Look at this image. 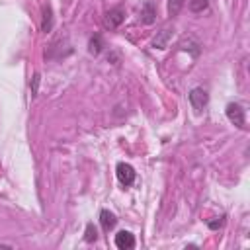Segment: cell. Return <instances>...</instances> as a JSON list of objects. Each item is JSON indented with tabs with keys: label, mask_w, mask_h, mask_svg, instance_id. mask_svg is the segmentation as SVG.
Returning a JSON list of instances; mask_svg holds the SVG:
<instances>
[{
	"label": "cell",
	"mask_w": 250,
	"mask_h": 250,
	"mask_svg": "<svg viewBox=\"0 0 250 250\" xmlns=\"http://www.w3.org/2000/svg\"><path fill=\"white\" fill-rule=\"evenodd\" d=\"M227 117L232 125H236L238 129L246 127V119H244V109L240 104H229L227 105Z\"/></svg>",
	"instance_id": "obj_1"
},
{
	"label": "cell",
	"mask_w": 250,
	"mask_h": 250,
	"mask_svg": "<svg viewBox=\"0 0 250 250\" xmlns=\"http://www.w3.org/2000/svg\"><path fill=\"white\" fill-rule=\"evenodd\" d=\"M223 223H225V217H219V221H209V223H207V227L215 230V229H219V227H223Z\"/></svg>",
	"instance_id": "obj_15"
},
{
	"label": "cell",
	"mask_w": 250,
	"mask_h": 250,
	"mask_svg": "<svg viewBox=\"0 0 250 250\" xmlns=\"http://www.w3.org/2000/svg\"><path fill=\"white\" fill-rule=\"evenodd\" d=\"M96 238H98V230H96V227L92 223H88L86 225V236H84V240L86 242H94Z\"/></svg>",
	"instance_id": "obj_12"
},
{
	"label": "cell",
	"mask_w": 250,
	"mask_h": 250,
	"mask_svg": "<svg viewBox=\"0 0 250 250\" xmlns=\"http://www.w3.org/2000/svg\"><path fill=\"white\" fill-rule=\"evenodd\" d=\"M100 223H102L104 230H109V229H113V227H115L117 219H115V215H113V213H109L107 209H102V211H100Z\"/></svg>",
	"instance_id": "obj_9"
},
{
	"label": "cell",
	"mask_w": 250,
	"mask_h": 250,
	"mask_svg": "<svg viewBox=\"0 0 250 250\" xmlns=\"http://www.w3.org/2000/svg\"><path fill=\"white\" fill-rule=\"evenodd\" d=\"M39 80H41V78H39V74H33V80H31V84H29V86H31V96H37Z\"/></svg>",
	"instance_id": "obj_14"
},
{
	"label": "cell",
	"mask_w": 250,
	"mask_h": 250,
	"mask_svg": "<svg viewBox=\"0 0 250 250\" xmlns=\"http://www.w3.org/2000/svg\"><path fill=\"white\" fill-rule=\"evenodd\" d=\"M207 102H209V94H207V90H203V88H191V92H189V104H191V107L195 109V111H201L205 105H207Z\"/></svg>",
	"instance_id": "obj_3"
},
{
	"label": "cell",
	"mask_w": 250,
	"mask_h": 250,
	"mask_svg": "<svg viewBox=\"0 0 250 250\" xmlns=\"http://www.w3.org/2000/svg\"><path fill=\"white\" fill-rule=\"evenodd\" d=\"M182 6H184V0H168V14L170 16H176Z\"/></svg>",
	"instance_id": "obj_13"
},
{
	"label": "cell",
	"mask_w": 250,
	"mask_h": 250,
	"mask_svg": "<svg viewBox=\"0 0 250 250\" xmlns=\"http://www.w3.org/2000/svg\"><path fill=\"white\" fill-rule=\"evenodd\" d=\"M53 29V10L49 4L43 6V20H41V31L43 33H49Z\"/></svg>",
	"instance_id": "obj_7"
},
{
	"label": "cell",
	"mask_w": 250,
	"mask_h": 250,
	"mask_svg": "<svg viewBox=\"0 0 250 250\" xmlns=\"http://www.w3.org/2000/svg\"><path fill=\"white\" fill-rule=\"evenodd\" d=\"M123 20H125V10H123L121 6H115V8H111V10L105 14V23H107L109 27H119V25L123 23Z\"/></svg>",
	"instance_id": "obj_4"
},
{
	"label": "cell",
	"mask_w": 250,
	"mask_h": 250,
	"mask_svg": "<svg viewBox=\"0 0 250 250\" xmlns=\"http://www.w3.org/2000/svg\"><path fill=\"white\" fill-rule=\"evenodd\" d=\"M102 49H104V39H102V35H100V33L92 35L90 41H88V51H90L92 55H100Z\"/></svg>",
	"instance_id": "obj_10"
},
{
	"label": "cell",
	"mask_w": 250,
	"mask_h": 250,
	"mask_svg": "<svg viewBox=\"0 0 250 250\" xmlns=\"http://www.w3.org/2000/svg\"><path fill=\"white\" fill-rule=\"evenodd\" d=\"M115 174H117L119 184H123V186H131L135 182V176H137L135 168L131 164H127V162H119L117 168H115Z\"/></svg>",
	"instance_id": "obj_2"
},
{
	"label": "cell",
	"mask_w": 250,
	"mask_h": 250,
	"mask_svg": "<svg viewBox=\"0 0 250 250\" xmlns=\"http://www.w3.org/2000/svg\"><path fill=\"white\" fill-rule=\"evenodd\" d=\"M141 20H143V23H152L156 20V10H154L152 2H145L143 10H141Z\"/></svg>",
	"instance_id": "obj_8"
},
{
	"label": "cell",
	"mask_w": 250,
	"mask_h": 250,
	"mask_svg": "<svg viewBox=\"0 0 250 250\" xmlns=\"http://www.w3.org/2000/svg\"><path fill=\"white\" fill-rule=\"evenodd\" d=\"M207 6H209V0H189V10L195 12V14L203 12Z\"/></svg>",
	"instance_id": "obj_11"
},
{
	"label": "cell",
	"mask_w": 250,
	"mask_h": 250,
	"mask_svg": "<svg viewBox=\"0 0 250 250\" xmlns=\"http://www.w3.org/2000/svg\"><path fill=\"white\" fill-rule=\"evenodd\" d=\"M170 37H172V31H170V29H162V31H158L156 37L152 39V47H154V49H166Z\"/></svg>",
	"instance_id": "obj_6"
},
{
	"label": "cell",
	"mask_w": 250,
	"mask_h": 250,
	"mask_svg": "<svg viewBox=\"0 0 250 250\" xmlns=\"http://www.w3.org/2000/svg\"><path fill=\"white\" fill-rule=\"evenodd\" d=\"M115 246L119 250H129L135 246V236L129 232V230H119L115 234Z\"/></svg>",
	"instance_id": "obj_5"
}]
</instances>
